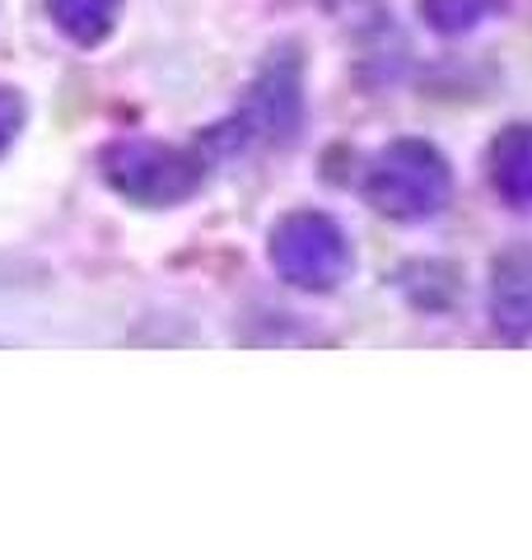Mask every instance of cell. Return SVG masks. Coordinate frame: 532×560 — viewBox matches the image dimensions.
<instances>
[{
  "label": "cell",
  "mask_w": 532,
  "mask_h": 560,
  "mask_svg": "<svg viewBox=\"0 0 532 560\" xmlns=\"http://www.w3.org/2000/svg\"><path fill=\"white\" fill-rule=\"evenodd\" d=\"M365 201L379 210L383 220L420 224L435 220L439 210L453 201V168L443 150L420 136H397L365 164Z\"/></svg>",
  "instance_id": "1"
},
{
  "label": "cell",
  "mask_w": 532,
  "mask_h": 560,
  "mask_svg": "<svg viewBox=\"0 0 532 560\" xmlns=\"http://www.w3.org/2000/svg\"><path fill=\"white\" fill-rule=\"evenodd\" d=\"M309 127V98H304V57L299 47L271 51L253 84L243 90L239 113L220 121L206 136L216 150H243V145H294Z\"/></svg>",
  "instance_id": "2"
},
{
  "label": "cell",
  "mask_w": 532,
  "mask_h": 560,
  "mask_svg": "<svg viewBox=\"0 0 532 560\" xmlns=\"http://www.w3.org/2000/svg\"><path fill=\"white\" fill-rule=\"evenodd\" d=\"M99 173L122 201L146 210H173L206 183V154L150 136H117L99 154Z\"/></svg>",
  "instance_id": "3"
},
{
  "label": "cell",
  "mask_w": 532,
  "mask_h": 560,
  "mask_svg": "<svg viewBox=\"0 0 532 560\" xmlns=\"http://www.w3.org/2000/svg\"><path fill=\"white\" fill-rule=\"evenodd\" d=\"M266 257H271V271L290 290L304 294L342 290L355 271L350 234L327 210H290V215H280L271 224V238H266Z\"/></svg>",
  "instance_id": "4"
},
{
  "label": "cell",
  "mask_w": 532,
  "mask_h": 560,
  "mask_svg": "<svg viewBox=\"0 0 532 560\" xmlns=\"http://www.w3.org/2000/svg\"><path fill=\"white\" fill-rule=\"evenodd\" d=\"M490 323L505 341H532V248L513 243L490 261Z\"/></svg>",
  "instance_id": "5"
},
{
  "label": "cell",
  "mask_w": 532,
  "mask_h": 560,
  "mask_svg": "<svg viewBox=\"0 0 532 560\" xmlns=\"http://www.w3.org/2000/svg\"><path fill=\"white\" fill-rule=\"evenodd\" d=\"M490 187L513 210H532V121H513L490 140Z\"/></svg>",
  "instance_id": "6"
},
{
  "label": "cell",
  "mask_w": 532,
  "mask_h": 560,
  "mask_svg": "<svg viewBox=\"0 0 532 560\" xmlns=\"http://www.w3.org/2000/svg\"><path fill=\"white\" fill-rule=\"evenodd\" d=\"M393 285L416 308L443 313V308H453L458 290H463V276H458V267L443 261V257H416V261H402V267L393 271Z\"/></svg>",
  "instance_id": "7"
},
{
  "label": "cell",
  "mask_w": 532,
  "mask_h": 560,
  "mask_svg": "<svg viewBox=\"0 0 532 560\" xmlns=\"http://www.w3.org/2000/svg\"><path fill=\"white\" fill-rule=\"evenodd\" d=\"M47 14L70 43L99 47L113 38L122 20V0H47Z\"/></svg>",
  "instance_id": "8"
},
{
  "label": "cell",
  "mask_w": 532,
  "mask_h": 560,
  "mask_svg": "<svg viewBox=\"0 0 532 560\" xmlns=\"http://www.w3.org/2000/svg\"><path fill=\"white\" fill-rule=\"evenodd\" d=\"M495 10H500V0H420L425 24L443 38H463V33L482 28Z\"/></svg>",
  "instance_id": "9"
},
{
  "label": "cell",
  "mask_w": 532,
  "mask_h": 560,
  "mask_svg": "<svg viewBox=\"0 0 532 560\" xmlns=\"http://www.w3.org/2000/svg\"><path fill=\"white\" fill-rule=\"evenodd\" d=\"M24 117H28V103L20 90H10V84H0V154L14 145V136L24 131Z\"/></svg>",
  "instance_id": "10"
},
{
  "label": "cell",
  "mask_w": 532,
  "mask_h": 560,
  "mask_svg": "<svg viewBox=\"0 0 532 560\" xmlns=\"http://www.w3.org/2000/svg\"><path fill=\"white\" fill-rule=\"evenodd\" d=\"M313 5H323V10L346 14V10H355V5H365V0H313Z\"/></svg>",
  "instance_id": "11"
}]
</instances>
